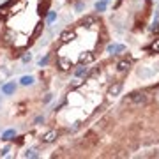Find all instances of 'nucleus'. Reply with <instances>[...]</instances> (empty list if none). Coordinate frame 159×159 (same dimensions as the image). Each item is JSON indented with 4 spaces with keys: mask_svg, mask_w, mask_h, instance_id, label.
Returning a JSON list of instances; mask_svg holds the SVG:
<instances>
[{
    "mask_svg": "<svg viewBox=\"0 0 159 159\" xmlns=\"http://www.w3.org/2000/svg\"><path fill=\"white\" fill-rule=\"evenodd\" d=\"M108 51H110V53H115V51H124V46H120V44H111V46H108Z\"/></svg>",
    "mask_w": 159,
    "mask_h": 159,
    "instance_id": "423d86ee",
    "label": "nucleus"
},
{
    "mask_svg": "<svg viewBox=\"0 0 159 159\" xmlns=\"http://www.w3.org/2000/svg\"><path fill=\"white\" fill-rule=\"evenodd\" d=\"M85 72H87V67H83V66H81V67H80V69L76 71V76H83Z\"/></svg>",
    "mask_w": 159,
    "mask_h": 159,
    "instance_id": "ddd939ff",
    "label": "nucleus"
},
{
    "mask_svg": "<svg viewBox=\"0 0 159 159\" xmlns=\"http://www.w3.org/2000/svg\"><path fill=\"white\" fill-rule=\"evenodd\" d=\"M92 23H95V18H94V16H89V18L83 19V25H87V27H90Z\"/></svg>",
    "mask_w": 159,
    "mask_h": 159,
    "instance_id": "1a4fd4ad",
    "label": "nucleus"
},
{
    "mask_svg": "<svg viewBox=\"0 0 159 159\" xmlns=\"http://www.w3.org/2000/svg\"><path fill=\"white\" fill-rule=\"evenodd\" d=\"M120 90H122V83H115L113 85V87H110V95H111V97H115V95H119L120 94Z\"/></svg>",
    "mask_w": 159,
    "mask_h": 159,
    "instance_id": "f03ea898",
    "label": "nucleus"
},
{
    "mask_svg": "<svg viewBox=\"0 0 159 159\" xmlns=\"http://www.w3.org/2000/svg\"><path fill=\"white\" fill-rule=\"evenodd\" d=\"M106 4H108V0H101V2H97V5H95V7H97V11H104L106 9Z\"/></svg>",
    "mask_w": 159,
    "mask_h": 159,
    "instance_id": "9d476101",
    "label": "nucleus"
},
{
    "mask_svg": "<svg viewBox=\"0 0 159 159\" xmlns=\"http://www.w3.org/2000/svg\"><path fill=\"white\" fill-rule=\"evenodd\" d=\"M129 66H131V62H129V60H120L119 64H117L119 71H125V69H129Z\"/></svg>",
    "mask_w": 159,
    "mask_h": 159,
    "instance_id": "20e7f679",
    "label": "nucleus"
},
{
    "mask_svg": "<svg viewBox=\"0 0 159 159\" xmlns=\"http://www.w3.org/2000/svg\"><path fill=\"white\" fill-rule=\"evenodd\" d=\"M13 134H14V131H7V133L4 134V140H9V138L13 136Z\"/></svg>",
    "mask_w": 159,
    "mask_h": 159,
    "instance_id": "2eb2a0df",
    "label": "nucleus"
},
{
    "mask_svg": "<svg viewBox=\"0 0 159 159\" xmlns=\"http://www.w3.org/2000/svg\"><path fill=\"white\" fill-rule=\"evenodd\" d=\"M150 50H152V51H156V53H159V39H156V41L152 42V46H150Z\"/></svg>",
    "mask_w": 159,
    "mask_h": 159,
    "instance_id": "9b49d317",
    "label": "nucleus"
},
{
    "mask_svg": "<svg viewBox=\"0 0 159 159\" xmlns=\"http://www.w3.org/2000/svg\"><path fill=\"white\" fill-rule=\"evenodd\" d=\"M57 138V131H50V133H46L44 136H42V140H44L46 143H50V142H53Z\"/></svg>",
    "mask_w": 159,
    "mask_h": 159,
    "instance_id": "7ed1b4c3",
    "label": "nucleus"
},
{
    "mask_svg": "<svg viewBox=\"0 0 159 159\" xmlns=\"http://www.w3.org/2000/svg\"><path fill=\"white\" fill-rule=\"evenodd\" d=\"M72 36H74V34H72L71 30L64 32V34H62V41H64V42H67V41H71V39H72Z\"/></svg>",
    "mask_w": 159,
    "mask_h": 159,
    "instance_id": "0eeeda50",
    "label": "nucleus"
},
{
    "mask_svg": "<svg viewBox=\"0 0 159 159\" xmlns=\"http://www.w3.org/2000/svg\"><path fill=\"white\" fill-rule=\"evenodd\" d=\"M145 101H147V95L145 94H133L131 97H129V103H133V104H142Z\"/></svg>",
    "mask_w": 159,
    "mask_h": 159,
    "instance_id": "f257e3e1",
    "label": "nucleus"
},
{
    "mask_svg": "<svg viewBox=\"0 0 159 159\" xmlns=\"http://www.w3.org/2000/svg\"><path fill=\"white\" fill-rule=\"evenodd\" d=\"M152 30H154V32H159V16H157V19L154 21V27H152Z\"/></svg>",
    "mask_w": 159,
    "mask_h": 159,
    "instance_id": "4468645a",
    "label": "nucleus"
},
{
    "mask_svg": "<svg viewBox=\"0 0 159 159\" xmlns=\"http://www.w3.org/2000/svg\"><path fill=\"white\" fill-rule=\"evenodd\" d=\"M14 89H16L14 83H9V85H5V87L2 89V92H4V94H11V92H14Z\"/></svg>",
    "mask_w": 159,
    "mask_h": 159,
    "instance_id": "6e6552de",
    "label": "nucleus"
},
{
    "mask_svg": "<svg viewBox=\"0 0 159 159\" xmlns=\"http://www.w3.org/2000/svg\"><path fill=\"white\" fill-rule=\"evenodd\" d=\"M58 66L62 71H67V69H71V62L69 60H58Z\"/></svg>",
    "mask_w": 159,
    "mask_h": 159,
    "instance_id": "39448f33",
    "label": "nucleus"
},
{
    "mask_svg": "<svg viewBox=\"0 0 159 159\" xmlns=\"http://www.w3.org/2000/svg\"><path fill=\"white\" fill-rule=\"evenodd\" d=\"M32 81H34V80H32L30 76H23V78H21V83H23V85H30Z\"/></svg>",
    "mask_w": 159,
    "mask_h": 159,
    "instance_id": "f8f14e48",
    "label": "nucleus"
}]
</instances>
